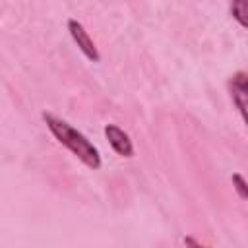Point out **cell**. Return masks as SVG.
<instances>
[{
    "label": "cell",
    "mask_w": 248,
    "mask_h": 248,
    "mask_svg": "<svg viewBox=\"0 0 248 248\" xmlns=\"http://www.w3.org/2000/svg\"><path fill=\"white\" fill-rule=\"evenodd\" d=\"M43 120L46 122V128L52 132V136L66 147L70 149L85 167L97 170L101 167V155H99V149L81 134L78 132L72 124H68L66 120L62 118H56L54 114L50 112H43Z\"/></svg>",
    "instance_id": "obj_1"
},
{
    "label": "cell",
    "mask_w": 248,
    "mask_h": 248,
    "mask_svg": "<svg viewBox=\"0 0 248 248\" xmlns=\"http://www.w3.org/2000/svg\"><path fill=\"white\" fill-rule=\"evenodd\" d=\"M229 91H231L232 103L236 105L244 124H248V74L246 72H236L229 79Z\"/></svg>",
    "instance_id": "obj_2"
},
{
    "label": "cell",
    "mask_w": 248,
    "mask_h": 248,
    "mask_svg": "<svg viewBox=\"0 0 248 248\" xmlns=\"http://www.w3.org/2000/svg\"><path fill=\"white\" fill-rule=\"evenodd\" d=\"M68 31L74 39V43L78 45V48L91 60V62H99L101 60V54L93 43V39L89 37V33L83 29V25L78 21V19H68Z\"/></svg>",
    "instance_id": "obj_3"
},
{
    "label": "cell",
    "mask_w": 248,
    "mask_h": 248,
    "mask_svg": "<svg viewBox=\"0 0 248 248\" xmlns=\"http://www.w3.org/2000/svg\"><path fill=\"white\" fill-rule=\"evenodd\" d=\"M105 136H107L108 143L112 145V149L120 157H132L134 155V145H132L130 136L124 130H120L116 124H107L105 126Z\"/></svg>",
    "instance_id": "obj_4"
},
{
    "label": "cell",
    "mask_w": 248,
    "mask_h": 248,
    "mask_svg": "<svg viewBox=\"0 0 248 248\" xmlns=\"http://www.w3.org/2000/svg\"><path fill=\"white\" fill-rule=\"evenodd\" d=\"M231 14L242 27L248 29V0H232L231 2Z\"/></svg>",
    "instance_id": "obj_5"
},
{
    "label": "cell",
    "mask_w": 248,
    "mask_h": 248,
    "mask_svg": "<svg viewBox=\"0 0 248 248\" xmlns=\"http://www.w3.org/2000/svg\"><path fill=\"white\" fill-rule=\"evenodd\" d=\"M231 180H232V186H234L236 194H238V196H240L244 202H248V182L242 178V174L234 172V174L231 176Z\"/></svg>",
    "instance_id": "obj_6"
}]
</instances>
